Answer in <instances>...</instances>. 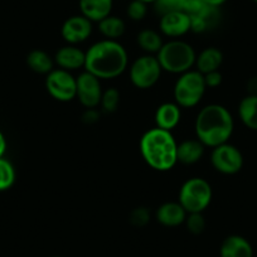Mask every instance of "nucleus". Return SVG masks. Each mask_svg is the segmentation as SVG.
<instances>
[{
    "instance_id": "7ed1b4c3",
    "label": "nucleus",
    "mask_w": 257,
    "mask_h": 257,
    "mask_svg": "<svg viewBox=\"0 0 257 257\" xmlns=\"http://www.w3.org/2000/svg\"><path fill=\"white\" fill-rule=\"evenodd\" d=\"M178 143L172 132L154 127L140 139V153L148 165L158 172H168L178 163Z\"/></svg>"
},
{
    "instance_id": "f03ea898",
    "label": "nucleus",
    "mask_w": 257,
    "mask_h": 257,
    "mask_svg": "<svg viewBox=\"0 0 257 257\" xmlns=\"http://www.w3.org/2000/svg\"><path fill=\"white\" fill-rule=\"evenodd\" d=\"M234 122L231 112L218 103L204 106L194 123L197 139L204 147L216 148L228 142L233 133Z\"/></svg>"
},
{
    "instance_id": "423d86ee",
    "label": "nucleus",
    "mask_w": 257,
    "mask_h": 257,
    "mask_svg": "<svg viewBox=\"0 0 257 257\" xmlns=\"http://www.w3.org/2000/svg\"><path fill=\"white\" fill-rule=\"evenodd\" d=\"M204 76L198 71H188L180 75L174 85V100L180 107H194L206 92Z\"/></svg>"
},
{
    "instance_id": "0eeeda50",
    "label": "nucleus",
    "mask_w": 257,
    "mask_h": 257,
    "mask_svg": "<svg viewBox=\"0 0 257 257\" xmlns=\"http://www.w3.org/2000/svg\"><path fill=\"white\" fill-rule=\"evenodd\" d=\"M162 67L157 57L152 54L142 56L130 66V81L140 90H148L158 83L162 76Z\"/></svg>"
},
{
    "instance_id": "72a5a7b5",
    "label": "nucleus",
    "mask_w": 257,
    "mask_h": 257,
    "mask_svg": "<svg viewBox=\"0 0 257 257\" xmlns=\"http://www.w3.org/2000/svg\"><path fill=\"white\" fill-rule=\"evenodd\" d=\"M204 3L209 7H216V8H219L223 3H226V0H203Z\"/></svg>"
},
{
    "instance_id": "a878e982",
    "label": "nucleus",
    "mask_w": 257,
    "mask_h": 257,
    "mask_svg": "<svg viewBox=\"0 0 257 257\" xmlns=\"http://www.w3.org/2000/svg\"><path fill=\"white\" fill-rule=\"evenodd\" d=\"M184 223L192 234H201L206 229V219L202 213H188Z\"/></svg>"
},
{
    "instance_id": "e433bc0d",
    "label": "nucleus",
    "mask_w": 257,
    "mask_h": 257,
    "mask_svg": "<svg viewBox=\"0 0 257 257\" xmlns=\"http://www.w3.org/2000/svg\"><path fill=\"white\" fill-rule=\"evenodd\" d=\"M253 2H254V3H257V0H253Z\"/></svg>"
},
{
    "instance_id": "ddd939ff",
    "label": "nucleus",
    "mask_w": 257,
    "mask_h": 257,
    "mask_svg": "<svg viewBox=\"0 0 257 257\" xmlns=\"http://www.w3.org/2000/svg\"><path fill=\"white\" fill-rule=\"evenodd\" d=\"M54 62L61 67V70H78V68L85 67L86 52L72 44H68V46H64L58 49L54 56Z\"/></svg>"
},
{
    "instance_id": "2eb2a0df",
    "label": "nucleus",
    "mask_w": 257,
    "mask_h": 257,
    "mask_svg": "<svg viewBox=\"0 0 257 257\" xmlns=\"http://www.w3.org/2000/svg\"><path fill=\"white\" fill-rule=\"evenodd\" d=\"M180 117H182L180 106L175 102L162 103L157 108L154 116L157 127L167 130V132H172L173 128L177 127L178 123L180 122Z\"/></svg>"
},
{
    "instance_id": "9b49d317",
    "label": "nucleus",
    "mask_w": 257,
    "mask_h": 257,
    "mask_svg": "<svg viewBox=\"0 0 257 257\" xmlns=\"http://www.w3.org/2000/svg\"><path fill=\"white\" fill-rule=\"evenodd\" d=\"M92 33V22L83 16H75L68 18L62 26L61 34L68 44L82 43Z\"/></svg>"
},
{
    "instance_id": "6ab92c4d",
    "label": "nucleus",
    "mask_w": 257,
    "mask_h": 257,
    "mask_svg": "<svg viewBox=\"0 0 257 257\" xmlns=\"http://www.w3.org/2000/svg\"><path fill=\"white\" fill-rule=\"evenodd\" d=\"M223 62V54L216 47H208L203 49L196 58L197 71L201 72L202 75L218 71Z\"/></svg>"
},
{
    "instance_id": "39448f33",
    "label": "nucleus",
    "mask_w": 257,
    "mask_h": 257,
    "mask_svg": "<svg viewBox=\"0 0 257 257\" xmlns=\"http://www.w3.org/2000/svg\"><path fill=\"white\" fill-rule=\"evenodd\" d=\"M212 201V187L206 179L194 177L183 183L179 203L187 213H202Z\"/></svg>"
},
{
    "instance_id": "f3484780",
    "label": "nucleus",
    "mask_w": 257,
    "mask_h": 257,
    "mask_svg": "<svg viewBox=\"0 0 257 257\" xmlns=\"http://www.w3.org/2000/svg\"><path fill=\"white\" fill-rule=\"evenodd\" d=\"M204 145L198 139H188L178 144L177 159L184 165L198 163L204 154Z\"/></svg>"
},
{
    "instance_id": "4c0bfd02",
    "label": "nucleus",
    "mask_w": 257,
    "mask_h": 257,
    "mask_svg": "<svg viewBox=\"0 0 257 257\" xmlns=\"http://www.w3.org/2000/svg\"><path fill=\"white\" fill-rule=\"evenodd\" d=\"M53 257H61V256H53Z\"/></svg>"
},
{
    "instance_id": "412c9836",
    "label": "nucleus",
    "mask_w": 257,
    "mask_h": 257,
    "mask_svg": "<svg viewBox=\"0 0 257 257\" xmlns=\"http://www.w3.org/2000/svg\"><path fill=\"white\" fill-rule=\"evenodd\" d=\"M27 64L33 72L39 75H48L53 71L54 61L48 53L41 49H34L27 56Z\"/></svg>"
},
{
    "instance_id": "2f4dec72",
    "label": "nucleus",
    "mask_w": 257,
    "mask_h": 257,
    "mask_svg": "<svg viewBox=\"0 0 257 257\" xmlns=\"http://www.w3.org/2000/svg\"><path fill=\"white\" fill-rule=\"evenodd\" d=\"M82 118L86 123H95L97 122L98 118H100V113H98L95 108H87V111L83 113Z\"/></svg>"
},
{
    "instance_id": "b1692460",
    "label": "nucleus",
    "mask_w": 257,
    "mask_h": 257,
    "mask_svg": "<svg viewBox=\"0 0 257 257\" xmlns=\"http://www.w3.org/2000/svg\"><path fill=\"white\" fill-rule=\"evenodd\" d=\"M16 170L8 160L0 158V190H7L14 184Z\"/></svg>"
},
{
    "instance_id": "cd10ccee",
    "label": "nucleus",
    "mask_w": 257,
    "mask_h": 257,
    "mask_svg": "<svg viewBox=\"0 0 257 257\" xmlns=\"http://www.w3.org/2000/svg\"><path fill=\"white\" fill-rule=\"evenodd\" d=\"M128 221L135 227L147 226L150 222L149 209L145 208V207H138V208L133 209L130 216H128Z\"/></svg>"
},
{
    "instance_id": "c85d7f7f",
    "label": "nucleus",
    "mask_w": 257,
    "mask_h": 257,
    "mask_svg": "<svg viewBox=\"0 0 257 257\" xmlns=\"http://www.w3.org/2000/svg\"><path fill=\"white\" fill-rule=\"evenodd\" d=\"M147 4L140 2V0H133L127 7L128 18L135 22L143 21L145 18V16H147Z\"/></svg>"
},
{
    "instance_id": "c756f323",
    "label": "nucleus",
    "mask_w": 257,
    "mask_h": 257,
    "mask_svg": "<svg viewBox=\"0 0 257 257\" xmlns=\"http://www.w3.org/2000/svg\"><path fill=\"white\" fill-rule=\"evenodd\" d=\"M207 7L208 6L204 3L203 0H183L182 12H184L189 17H196L203 13Z\"/></svg>"
},
{
    "instance_id": "4468645a",
    "label": "nucleus",
    "mask_w": 257,
    "mask_h": 257,
    "mask_svg": "<svg viewBox=\"0 0 257 257\" xmlns=\"http://www.w3.org/2000/svg\"><path fill=\"white\" fill-rule=\"evenodd\" d=\"M187 212L179 202H167L159 206L155 212V218L165 227H177L183 224L187 218Z\"/></svg>"
},
{
    "instance_id": "6e6552de",
    "label": "nucleus",
    "mask_w": 257,
    "mask_h": 257,
    "mask_svg": "<svg viewBox=\"0 0 257 257\" xmlns=\"http://www.w3.org/2000/svg\"><path fill=\"white\" fill-rule=\"evenodd\" d=\"M46 88L49 95L61 102H70L77 95L76 78L66 70H53L47 75Z\"/></svg>"
},
{
    "instance_id": "473e14b6",
    "label": "nucleus",
    "mask_w": 257,
    "mask_h": 257,
    "mask_svg": "<svg viewBox=\"0 0 257 257\" xmlns=\"http://www.w3.org/2000/svg\"><path fill=\"white\" fill-rule=\"evenodd\" d=\"M248 91L249 95H257V77L252 78L248 82Z\"/></svg>"
},
{
    "instance_id": "9d476101",
    "label": "nucleus",
    "mask_w": 257,
    "mask_h": 257,
    "mask_svg": "<svg viewBox=\"0 0 257 257\" xmlns=\"http://www.w3.org/2000/svg\"><path fill=\"white\" fill-rule=\"evenodd\" d=\"M77 95L76 97L86 108H95L101 103L102 98V88L101 82L96 76L91 75L90 72L85 71L81 73L77 78Z\"/></svg>"
},
{
    "instance_id": "20e7f679",
    "label": "nucleus",
    "mask_w": 257,
    "mask_h": 257,
    "mask_svg": "<svg viewBox=\"0 0 257 257\" xmlns=\"http://www.w3.org/2000/svg\"><path fill=\"white\" fill-rule=\"evenodd\" d=\"M157 58L163 71L182 75L190 71V68L196 64L197 54L189 43L173 39L163 44L157 53Z\"/></svg>"
},
{
    "instance_id": "bb28decb",
    "label": "nucleus",
    "mask_w": 257,
    "mask_h": 257,
    "mask_svg": "<svg viewBox=\"0 0 257 257\" xmlns=\"http://www.w3.org/2000/svg\"><path fill=\"white\" fill-rule=\"evenodd\" d=\"M182 4L183 0H157L154 7L157 13H159L160 16H165L173 12L182 11Z\"/></svg>"
},
{
    "instance_id": "c9c22d12",
    "label": "nucleus",
    "mask_w": 257,
    "mask_h": 257,
    "mask_svg": "<svg viewBox=\"0 0 257 257\" xmlns=\"http://www.w3.org/2000/svg\"><path fill=\"white\" fill-rule=\"evenodd\" d=\"M140 2H143V3L148 4V3H155L157 0H140Z\"/></svg>"
},
{
    "instance_id": "a211bd4d",
    "label": "nucleus",
    "mask_w": 257,
    "mask_h": 257,
    "mask_svg": "<svg viewBox=\"0 0 257 257\" xmlns=\"http://www.w3.org/2000/svg\"><path fill=\"white\" fill-rule=\"evenodd\" d=\"M80 9L83 17L98 23L110 16L112 0H80Z\"/></svg>"
},
{
    "instance_id": "7c9ffc66",
    "label": "nucleus",
    "mask_w": 257,
    "mask_h": 257,
    "mask_svg": "<svg viewBox=\"0 0 257 257\" xmlns=\"http://www.w3.org/2000/svg\"><path fill=\"white\" fill-rule=\"evenodd\" d=\"M204 76V83L207 87L216 88L222 83V73L219 71H213V72L206 73Z\"/></svg>"
},
{
    "instance_id": "f257e3e1",
    "label": "nucleus",
    "mask_w": 257,
    "mask_h": 257,
    "mask_svg": "<svg viewBox=\"0 0 257 257\" xmlns=\"http://www.w3.org/2000/svg\"><path fill=\"white\" fill-rule=\"evenodd\" d=\"M128 56L122 44L103 39L92 44L86 52L85 70L98 80H112L127 68Z\"/></svg>"
},
{
    "instance_id": "f704fd0d",
    "label": "nucleus",
    "mask_w": 257,
    "mask_h": 257,
    "mask_svg": "<svg viewBox=\"0 0 257 257\" xmlns=\"http://www.w3.org/2000/svg\"><path fill=\"white\" fill-rule=\"evenodd\" d=\"M6 149H7L6 138H4V135L2 134V132H0V158L4 155V153H6Z\"/></svg>"
},
{
    "instance_id": "1a4fd4ad",
    "label": "nucleus",
    "mask_w": 257,
    "mask_h": 257,
    "mask_svg": "<svg viewBox=\"0 0 257 257\" xmlns=\"http://www.w3.org/2000/svg\"><path fill=\"white\" fill-rule=\"evenodd\" d=\"M211 163L217 172L226 175H232L242 169L243 157L234 145L224 143V144L213 148L211 154Z\"/></svg>"
},
{
    "instance_id": "f8f14e48",
    "label": "nucleus",
    "mask_w": 257,
    "mask_h": 257,
    "mask_svg": "<svg viewBox=\"0 0 257 257\" xmlns=\"http://www.w3.org/2000/svg\"><path fill=\"white\" fill-rule=\"evenodd\" d=\"M160 31L170 38L184 36L190 31V17L182 11L162 16Z\"/></svg>"
},
{
    "instance_id": "5701e85b",
    "label": "nucleus",
    "mask_w": 257,
    "mask_h": 257,
    "mask_svg": "<svg viewBox=\"0 0 257 257\" xmlns=\"http://www.w3.org/2000/svg\"><path fill=\"white\" fill-rule=\"evenodd\" d=\"M137 41L140 48L149 54L158 53L164 44L162 36L153 29H143L142 32H139Z\"/></svg>"
},
{
    "instance_id": "393cba45",
    "label": "nucleus",
    "mask_w": 257,
    "mask_h": 257,
    "mask_svg": "<svg viewBox=\"0 0 257 257\" xmlns=\"http://www.w3.org/2000/svg\"><path fill=\"white\" fill-rule=\"evenodd\" d=\"M101 106H102L103 111L108 113H112L117 110L118 105H120V92L116 88L111 87L107 88L105 92L102 93V98H101Z\"/></svg>"
},
{
    "instance_id": "aec40b11",
    "label": "nucleus",
    "mask_w": 257,
    "mask_h": 257,
    "mask_svg": "<svg viewBox=\"0 0 257 257\" xmlns=\"http://www.w3.org/2000/svg\"><path fill=\"white\" fill-rule=\"evenodd\" d=\"M238 116L246 127L257 132V95H248L238 105Z\"/></svg>"
},
{
    "instance_id": "4be33fe9",
    "label": "nucleus",
    "mask_w": 257,
    "mask_h": 257,
    "mask_svg": "<svg viewBox=\"0 0 257 257\" xmlns=\"http://www.w3.org/2000/svg\"><path fill=\"white\" fill-rule=\"evenodd\" d=\"M125 22L117 17L108 16L98 22V29L106 39L116 41L125 33Z\"/></svg>"
},
{
    "instance_id": "dca6fc26",
    "label": "nucleus",
    "mask_w": 257,
    "mask_h": 257,
    "mask_svg": "<svg viewBox=\"0 0 257 257\" xmlns=\"http://www.w3.org/2000/svg\"><path fill=\"white\" fill-rule=\"evenodd\" d=\"M221 257H253L252 246L244 237L238 234L228 236L219 248Z\"/></svg>"
}]
</instances>
